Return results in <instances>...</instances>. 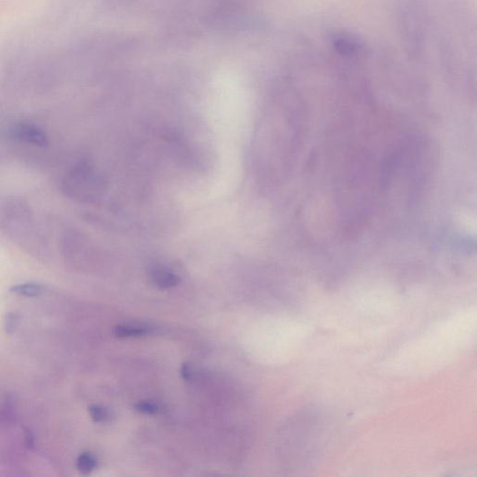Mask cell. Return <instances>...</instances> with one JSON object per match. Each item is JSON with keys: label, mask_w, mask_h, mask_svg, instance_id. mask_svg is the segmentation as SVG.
I'll list each match as a JSON object with an SVG mask.
<instances>
[{"label": "cell", "mask_w": 477, "mask_h": 477, "mask_svg": "<svg viewBox=\"0 0 477 477\" xmlns=\"http://www.w3.org/2000/svg\"><path fill=\"white\" fill-rule=\"evenodd\" d=\"M330 41L336 53L342 57L356 58L365 51V42L353 33L336 31L330 36Z\"/></svg>", "instance_id": "obj_1"}, {"label": "cell", "mask_w": 477, "mask_h": 477, "mask_svg": "<svg viewBox=\"0 0 477 477\" xmlns=\"http://www.w3.org/2000/svg\"><path fill=\"white\" fill-rule=\"evenodd\" d=\"M11 134L20 141L31 144L36 146H44L48 144V137L44 130L32 124H15L11 128Z\"/></svg>", "instance_id": "obj_2"}, {"label": "cell", "mask_w": 477, "mask_h": 477, "mask_svg": "<svg viewBox=\"0 0 477 477\" xmlns=\"http://www.w3.org/2000/svg\"><path fill=\"white\" fill-rule=\"evenodd\" d=\"M151 277L153 283L161 289L171 288L180 282V278L176 274L164 268H155L151 271Z\"/></svg>", "instance_id": "obj_3"}, {"label": "cell", "mask_w": 477, "mask_h": 477, "mask_svg": "<svg viewBox=\"0 0 477 477\" xmlns=\"http://www.w3.org/2000/svg\"><path fill=\"white\" fill-rule=\"evenodd\" d=\"M11 292L26 298H36L45 292V287L39 283H23L11 287Z\"/></svg>", "instance_id": "obj_4"}, {"label": "cell", "mask_w": 477, "mask_h": 477, "mask_svg": "<svg viewBox=\"0 0 477 477\" xmlns=\"http://www.w3.org/2000/svg\"><path fill=\"white\" fill-rule=\"evenodd\" d=\"M96 467L97 460L96 456L90 453V452H84V453L79 455L78 460H76V469L82 475H90L91 472L96 470Z\"/></svg>", "instance_id": "obj_5"}, {"label": "cell", "mask_w": 477, "mask_h": 477, "mask_svg": "<svg viewBox=\"0 0 477 477\" xmlns=\"http://www.w3.org/2000/svg\"><path fill=\"white\" fill-rule=\"evenodd\" d=\"M114 334L117 338H139L149 334V330L144 327L130 326H117L114 328Z\"/></svg>", "instance_id": "obj_6"}, {"label": "cell", "mask_w": 477, "mask_h": 477, "mask_svg": "<svg viewBox=\"0 0 477 477\" xmlns=\"http://www.w3.org/2000/svg\"><path fill=\"white\" fill-rule=\"evenodd\" d=\"M20 323V315L16 313H10L6 316L4 327L6 333L14 335Z\"/></svg>", "instance_id": "obj_7"}, {"label": "cell", "mask_w": 477, "mask_h": 477, "mask_svg": "<svg viewBox=\"0 0 477 477\" xmlns=\"http://www.w3.org/2000/svg\"><path fill=\"white\" fill-rule=\"evenodd\" d=\"M136 411L142 414L155 415L160 411L157 403L151 401H140L136 405Z\"/></svg>", "instance_id": "obj_8"}, {"label": "cell", "mask_w": 477, "mask_h": 477, "mask_svg": "<svg viewBox=\"0 0 477 477\" xmlns=\"http://www.w3.org/2000/svg\"><path fill=\"white\" fill-rule=\"evenodd\" d=\"M89 413H90L91 420L96 421V423H103L109 418V411L103 406H91L89 408Z\"/></svg>", "instance_id": "obj_9"}, {"label": "cell", "mask_w": 477, "mask_h": 477, "mask_svg": "<svg viewBox=\"0 0 477 477\" xmlns=\"http://www.w3.org/2000/svg\"><path fill=\"white\" fill-rule=\"evenodd\" d=\"M182 378L186 381H189L191 378V366L188 365H183L182 366Z\"/></svg>", "instance_id": "obj_10"}, {"label": "cell", "mask_w": 477, "mask_h": 477, "mask_svg": "<svg viewBox=\"0 0 477 477\" xmlns=\"http://www.w3.org/2000/svg\"><path fill=\"white\" fill-rule=\"evenodd\" d=\"M26 443H27V446H29V448H33L34 438H33L32 433H30L29 431H26Z\"/></svg>", "instance_id": "obj_11"}]
</instances>
